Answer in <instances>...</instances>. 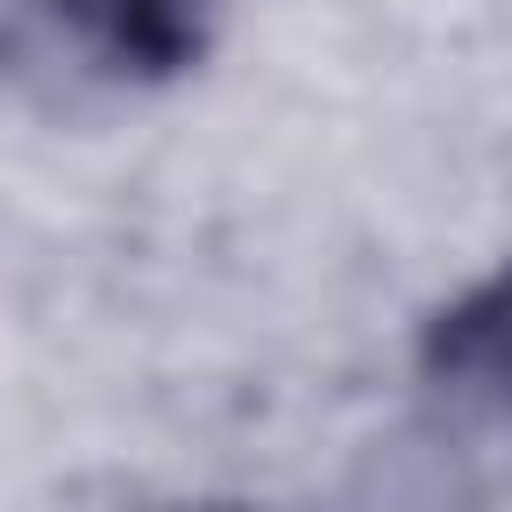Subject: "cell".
Instances as JSON below:
<instances>
[{
  "label": "cell",
  "mask_w": 512,
  "mask_h": 512,
  "mask_svg": "<svg viewBox=\"0 0 512 512\" xmlns=\"http://www.w3.org/2000/svg\"><path fill=\"white\" fill-rule=\"evenodd\" d=\"M72 8H88L128 56H184L192 48V8L200 0H72Z\"/></svg>",
  "instance_id": "cell-1"
}]
</instances>
